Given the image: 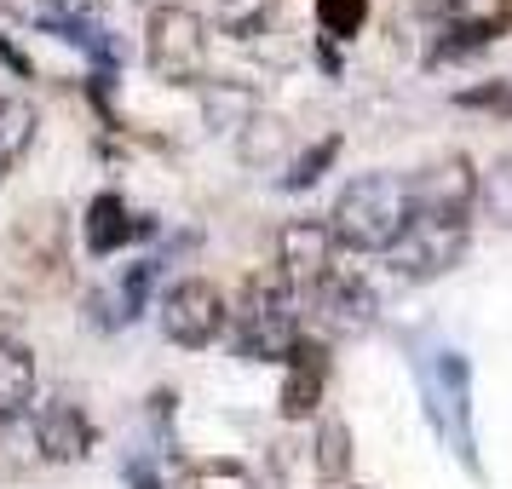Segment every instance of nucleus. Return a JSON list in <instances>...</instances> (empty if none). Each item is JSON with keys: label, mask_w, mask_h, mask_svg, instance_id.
<instances>
[{"label": "nucleus", "mask_w": 512, "mask_h": 489, "mask_svg": "<svg viewBox=\"0 0 512 489\" xmlns=\"http://www.w3.org/2000/svg\"><path fill=\"white\" fill-rule=\"evenodd\" d=\"M179 489H254V472L248 466L225 461V455H208V461H190Z\"/></svg>", "instance_id": "22"}, {"label": "nucleus", "mask_w": 512, "mask_h": 489, "mask_svg": "<svg viewBox=\"0 0 512 489\" xmlns=\"http://www.w3.org/2000/svg\"><path fill=\"white\" fill-rule=\"evenodd\" d=\"M127 489H167V484L150 461H127Z\"/></svg>", "instance_id": "25"}, {"label": "nucleus", "mask_w": 512, "mask_h": 489, "mask_svg": "<svg viewBox=\"0 0 512 489\" xmlns=\"http://www.w3.org/2000/svg\"><path fill=\"white\" fill-rule=\"evenodd\" d=\"M478 208H484L495 225H507L512 231V150L507 156H495L489 173H478Z\"/></svg>", "instance_id": "21"}, {"label": "nucleus", "mask_w": 512, "mask_h": 489, "mask_svg": "<svg viewBox=\"0 0 512 489\" xmlns=\"http://www.w3.org/2000/svg\"><path fill=\"white\" fill-rule=\"evenodd\" d=\"M271 265H277L282 282L305 300V294L340 265V242L328 231V219H311V213H305V219H288L277 231V259H271Z\"/></svg>", "instance_id": "10"}, {"label": "nucleus", "mask_w": 512, "mask_h": 489, "mask_svg": "<svg viewBox=\"0 0 512 489\" xmlns=\"http://www.w3.org/2000/svg\"><path fill=\"white\" fill-rule=\"evenodd\" d=\"M311 472L323 478L328 489H346L351 484V426L346 415H317L311 420Z\"/></svg>", "instance_id": "15"}, {"label": "nucleus", "mask_w": 512, "mask_h": 489, "mask_svg": "<svg viewBox=\"0 0 512 489\" xmlns=\"http://www.w3.org/2000/svg\"><path fill=\"white\" fill-rule=\"evenodd\" d=\"M236 156L248 167H282V156H288V121L259 110V116L236 133Z\"/></svg>", "instance_id": "18"}, {"label": "nucleus", "mask_w": 512, "mask_h": 489, "mask_svg": "<svg viewBox=\"0 0 512 489\" xmlns=\"http://www.w3.org/2000/svg\"><path fill=\"white\" fill-rule=\"evenodd\" d=\"M415 219V185L409 173H392V167H374V173H357L340 185L334 208H328V231L340 242V254H392L397 236L409 231Z\"/></svg>", "instance_id": "1"}, {"label": "nucleus", "mask_w": 512, "mask_h": 489, "mask_svg": "<svg viewBox=\"0 0 512 489\" xmlns=\"http://www.w3.org/2000/svg\"><path fill=\"white\" fill-rule=\"evenodd\" d=\"M305 334V300L282 282L277 265H254L231 300V346L248 363H282Z\"/></svg>", "instance_id": "2"}, {"label": "nucleus", "mask_w": 512, "mask_h": 489, "mask_svg": "<svg viewBox=\"0 0 512 489\" xmlns=\"http://www.w3.org/2000/svg\"><path fill=\"white\" fill-rule=\"evenodd\" d=\"M24 420H29V438H35V455L47 466H81L98 443L93 415L75 397H41Z\"/></svg>", "instance_id": "9"}, {"label": "nucleus", "mask_w": 512, "mask_h": 489, "mask_svg": "<svg viewBox=\"0 0 512 489\" xmlns=\"http://www.w3.org/2000/svg\"><path fill=\"white\" fill-rule=\"evenodd\" d=\"M35 392H41L35 351L18 334H0V420H24L35 409Z\"/></svg>", "instance_id": "14"}, {"label": "nucleus", "mask_w": 512, "mask_h": 489, "mask_svg": "<svg viewBox=\"0 0 512 489\" xmlns=\"http://www.w3.org/2000/svg\"><path fill=\"white\" fill-rule=\"evenodd\" d=\"M41 139V110L24 93H0V173L24 167V156Z\"/></svg>", "instance_id": "16"}, {"label": "nucleus", "mask_w": 512, "mask_h": 489, "mask_svg": "<svg viewBox=\"0 0 512 489\" xmlns=\"http://www.w3.org/2000/svg\"><path fill=\"white\" fill-rule=\"evenodd\" d=\"M144 6H150V12H156V6H185V0H144Z\"/></svg>", "instance_id": "27"}, {"label": "nucleus", "mask_w": 512, "mask_h": 489, "mask_svg": "<svg viewBox=\"0 0 512 489\" xmlns=\"http://www.w3.org/2000/svg\"><path fill=\"white\" fill-rule=\"evenodd\" d=\"M409 185H415V208H438V213L478 208V167L466 156H438L432 167L409 173Z\"/></svg>", "instance_id": "13"}, {"label": "nucleus", "mask_w": 512, "mask_h": 489, "mask_svg": "<svg viewBox=\"0 0 512 489\" xmlns=\"http://www.w3.org/2000/svg\"><path fill=\"white\" fill-rule=\"evenodd\" d=\"M334 156H340V133L317 139V144L300 156V162H288V179H282V190H311V185H317V173H323Z\"/></svg>", "instance_id": "23"}, {"label": "nucleus", "mask_w": 512, "mask_h": 489, "mask_svg": "<svg viewBox=\"0 0 512 489\" xmlns=\"http://www.w3.org/2000/svg\"><path fill=\"white\" fill-rule=\"evenodd\" d=\"M196 93H202V116H208V127H219V133H242V127L259 116V93L254 87H236V81H202Z\"/></svg>", "instance_id": "17"}, {"label": "nucleus", "mask_w": 512, "mask_h": 489, "mask_svg": "<svg viewBox=\"0 0 512 489\" xmlns=\"http://www.w3.org/2000/svg\"><path fill=\"white\" fill-rule=\"evenodd\" d=\"M0 64H6V70L18 75V81H29V75H35V64H29V52L18 47V41H12L6 29H0Z\"/></svg>", "instance_id": "24"}, {"label": "nucleus", "mask_w": 512, "mask_h": 489, "mask_svg": "<svg viewBox=\"0 0 512 489\" xmlns=\"http://www.w3.org/2000/svg\"><path fill=\"white\" fill-rule=\"evenodd\" d=\"M156 323L173 346L208 351L231 334V294L213 277H173L156 300Z\"/></svg>", "instance_id": "6"}, {"label": "nucleus", "mask_w": 512, "mask_h": 489, "mask_svg": "<svg viewBox=\"0 0 512 489\" xmlns=\"http://www.w3.org/2000/svg\"><path fill=\"white\" fill-rule=\"evenodd\" d=\"M374 317H380V294L351 265H334L305 294V323H317V328H305V334H317V340H357V334L374 328Z\"/></svg>", "instance_id": "7"}, {"label": "nucleus", "mask_w": 512, "mask_h": 489, "mask_svg": "<svg viewBox=\"0 0 512 489\" xmlns=\"http://www.w3.org/2000/svg\"><path fill=\"white\" fill-rule=\"evenodd\" d=\"M420 397H426V420L472 472H478V438H472V357L455 346H432L415 363Z\"/></svg>", "instance_id": "3"}, {"label": "nucleus", "mask_w": 512, "mask_h": 489, "mask_svg": "<svg viewBox=\"0 0 512 489\" xmlns=\"http://www.w3.org/2000/svg\"><path fill=\"white\" fill-rule=\"evenodd\" d=\"M323 41H357L369 29V0H311Z\"/></svg>", "instance_id": "20"}, {"label": "nucleus", "mask_w": 512, "mask_h": 489, "mask_svg": "<svg viewBox=\"0 0 512 489\" xmlns=\"http://www.w3.org/2000/svg\"><path fill=\"white\" fill-rule=\"evenodd\" d=\"M495 24H501V29L512 24V0H501V6H495Z\"/></svg>", "instance_id": "26"}, {"label": "nucleus", "mask_w": 512, "mask_h": 489, "mask_svg": "<svg viewBox=\"0 0 512 489\" xmlns=\"http://www.w3.org/2000/svg\"><path fill=\"white\" fill-rule=\"evenodd\" d=\"M472 248V213H438V208H415L409 231L397 236V248L386 254L403 282H438Z\"/></svg>", "instance_id": "5"}, {"label": "nucleus", "mask_w": 512, "mask_h": 489, "mask_svg": "<svg viewBox=\"0 0 512 489\" xmlns=\"http://www.w3.org/2000/svg\"><path fill=\"white\" fill-rule=\"evenodd\" d=\"M277 12H282V0H219L213 24L225 29L231 41H259V35H271Z\"/></svg>", "instance_id": "19"}, {"label": "nucleus", "mask_w": 512, "mask_h": 489, "mask_svg": "<svg viewBox=\"0 0 512 489\" xmlns=\"http://www.w3.org/2000/svg\"><path fill=\"white\" fill-rule=\"evenodd\" d=\"M156 236V219L139 213L121 190H98L87 213H81V242H87V254L110 259V254H127V248H139Z\"/></svg>", "instance_id": "11"}, {"label": "nucleus", "mask_w": 512, "mask_h": 489, "mask_svg": "<svg viewBox=\"0 0 512 489\" xmlns=\"http://www.w3.org/2000/svg\"><path fill=\"white\" fill-rule=\"evenodd\" d=\"M12 18L47 29V35H64L75 47H87L93 58H116V47L104 41V24H98L93 0H0Z\"/></svg>", "instance_id": "12"}, {"label": "nucleus", "mask_w": 512, "mask_h": 489, "mask_svg": "<svg viewBox=\"0 0 512 489\" xmlns=\"http://www.w3.org/2000/svg\"><path fill=\"white\" fill-rule=\"evenodd\" d=\"M346 489H357V484H346Z\"/></svg>", "instance_id": "28"}, {"label": "nucleus", "mask_w": 512, "mask_h": 489, "mask_svg": "<svg viewBox=\"0 0 512 489\" xmlns=\"http://www.w3.org/2000/svg\"><path fill=\"white\" fill-rule=\"evenodd\" d=\"M328 380H334V357H328V340L317 334H300L288 357H282V386H277V415L305 426V420L323 415L328 403Z\"/></svg>", "instance_id": "8"}, {"label": "nucleus", "mask_w": 512, "mask_h": 489, "mask_svg": "<svg viewBox=\"0 0 512 489\" xmlns=\"http://www.w3.org/2000/svg\"><path fill=\"white\" fill-rule=\"evenodd\" d=\"M144 64L167 87H202L208 81V24L196 6H156L144 18Z\"/></svg>", "instance_id": "4"}]
</instances>
